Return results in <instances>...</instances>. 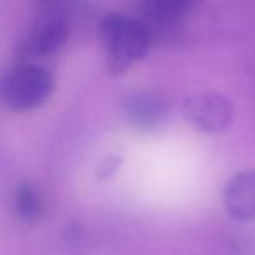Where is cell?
Returning <instances> with one entry per match:
<instances>
[{
  "instance_id": "1",
  "label": "cell",
  "mask_w": 255,
  "mask_h": 255,
  "mask_svg": "<svg viewBox=\"0 0 255 255\" xmlns=\"http://www.w3.org/2000/svg\"><path fill=\"white\" fill-rule=\"evenodd\" d=\"M98 40L107 53L109 70L121 74L147 54L152 44V30L140 19L109 14L98 26Z\"/></svg>"
},
{
  "instance_id": "2",
  "label": "cell",
  "mask_w": 255,
  "mask_h": 255,
  "mask_svg": "<svg viewBox=\"0 0 255 255\" xmlns=\"http://www.w3.org/2000/svg\"><path fill=\"white\" fill-rule=\"evenodd\" d=\"M54 89L51 70L40 65H21L14 68L0 86L2 102L16 112H26L42 107Z\"/></svg>"
},
{
  "instance_id": "3",
  "label": "cell",
  "mask_w": 255,
  "mask_h": 255,
  "mask_svg": "<svg viewBox=\"0 0 255 255\" xmlns=\"http://www.w3.org/2000/svg\"><path fill=\"white\" fill-rule=\"evenodd\" d=\"M184 116L196 129L210 135L226 131L233 123L234 110L226 96L213 91H203L184 102Z\"/></svg>"
},
{
  "instance_id": "4",
  "label": "cell",
  "mask_w": 255,
  "mask_h": 255,
  "mask_svg": "<svg viewBox=\"0 0 255 255\" xmlns=\"http://www.w3.org/2000/svg\"><path fill=\"white\" fill-rule=\"evenodd\" d=\"M124 119L138 129H154L166 121L170 100L157 89H140L126 95L121 102Z\"/></svg>"
},
{
  "instance_id": "5",
  "label": "cell",
  "mask_w": 255,
  "mask_h": 255,
  "mask_svg": "<svg viewBox=\"0 0 255 255\" xmlns=\"http://www.w3.org/2000/svg\"><path fill=\"white\" fill-rule=\"evenodd\" d=\"M224 205L233 219H255V170L241 171L227 182Z\"/></svg>"
},
{
  "instance_id": "6",
  "label": "cell",
  "mask_w": 255,
  "mask_h": 255,
  "mask_svg": "<svg viewBox=\"0 0 255 255\" xmlns=\"http://www.w3.org/2000/svg\"><path fill=\"white\" fill-rule=\"evenodd\" d=\"M70 39V26L60 18H51L33 28L25 44V53L33 58H44L61 51Z\"/></svg>"
},
{
  "instance_id": "7",
  "label": "cell",
  "mask_w": 255,
  "mask_h": 255,
  "mask_svg": "<svg viewBox=\"0 0 255 255\" xmlns=\"http://www.w3.org/2000/svg\"><path fill=\"white\" fill-rule=\"evenodd\" d=\"M198 0H143L142 11L147 23L156 28H173L187 18Z\"/></svg>"
},
{
  "instance_id": "8",
  "label": "cell",
  "mask_w": 255,
  "mask_h": 255,
  "mask_svg": "<svg viewBox=\"0 0 255 255\" xmlns=\"http://www.w3.org/2000/svg\"><path fill=\"white\" fill-rule=\"evenodd\" d=\"M14 206L18 217L26 224H35L42 215V198L32 184H21L16 191Z\"/></svg>"
},
{
  "instance_id": "9",
  "label": "cell",
  "mask_w": 255,
  "mask_h": 255,
  "mask_svg": "<svg viewBox=\"0 0 255 255\" xmlns=\"http://www.w3.org/2000/svg\"><path fill=\"white\" fill-rule=\"evenodd\" d=\"M61 0H37V4L42 5V7H54V5L60 4Z\"/></svg>"
}]
</instances>
